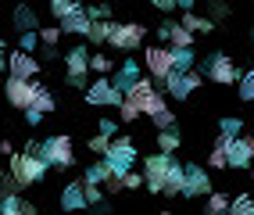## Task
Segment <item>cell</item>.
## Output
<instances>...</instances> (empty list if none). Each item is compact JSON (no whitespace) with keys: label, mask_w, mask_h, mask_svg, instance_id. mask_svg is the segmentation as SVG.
I'll use <instances>...</instances> for the list:
<instances>
[{"label":"cell","mask_w":254,"mask_h":215,"mask_svg":"<svg viewBox=\"0 0 254 215\" xmlns=\"http://www.w3.org/2000/svg\"><path fill=\"white\" fill-rule=\"evenodd\" d=\"M183 165L176 161V158H168V154H147L143 158V179H147V187H150V194H165V183H168V176L172 172H179Z\"/></svg>","instance_id":"6da1fadb"},{"label":"cell","mask_w":254,"mask_h":215,"mask_svg":"<svg viewBox=\"0 0 254 215\" xmlns=\"http://www.w3.org/2000/svg\"><path fill=\"white\" fill-rule=\"evenodd\" d=\"M36 158H43V161H47V169H50V165H58V169H68V165H75V151H72V140L64 137V133L50 137V140H43V143H40Z\"/></svg>","instance_id":"7a4b0ae2"},{"label":"cell","mask_w":254,"mask_h":215,"mask_svg":"<svg viewBox=\"0 0 254 215\" xmlns=\"http://www.w3.org/2000/svg\"><path fill=\"white\" fill-rule=\"evenodd\" d=\"M7 172L18 179L22 187H29V183H40V179L47 176V161L43 158H36V154H11V165H7Z\"/></svg>","instance_id":"3957f363"},{"label":"cell","mask_w":254,"mask_h":215,"mask_svg":"<svg viewBox=\"0 0 254 215\" xmlns=\"http://www.w3.org/2000/svg\"><path fill=\"white\" fill-rule=\"evenodd\" d=\"M104 161L111 165L115 176H126L132 169V161H136V147H132V140L129 137H115L111 147H108V154H104Z\"/></svg>","instance_id":"277c9868"},{"label":"cell","mask_w":254,"mask_h":215,"mask_svg":"<svg viewBox=\"0 0 254 215\" xmlns=\"http://www.w3.org/2000/svg\"><path fill=\"white\" fill-rule=\"evenodd\" d=\"M200 79H204V75L193 69V72H172L165 82H154V86L165 90V93H172V101H186V97H190V93L200 86Z\"/></svg>","instance_id":"5b68a950"},{"label":"cell","mask_w":254,"mask_h":215,"mask_svg":"<svg viewBox=\"0 0 254 215\" xmlns=\"http://www.w3.org/2000/svg\"><path fill=\"white\" fill-rule=\"evenodd\" d=\"M200 75H208L211 82H218V86H233V82H240V69H236L233 58H226V54H211Z\"/></svg>","instance_id":"8992f818"},{"label":"cell","mask_w":254,"mask_h":215,"mask_svg":"<svg viewBox=\"0 0 254 215\" xmlns=\"http://www.w3.org/2000/svg\"><path fill=\"white\" fill-rule=\"evenodd\" d=\"M4 93H7V104H11V108L29 111L32 101H36V93H40V82H25V79H11V75H7Z\"/></svg>","instance_id":"52a82bcc"},{"label":"cell","mask_w":254,"mask_h":215,"mask_svg":"<svg viewBox=\"0 0 254 215\" xmlns=\"http://www.w3.org/2000/svg\"><path fill=\"white\" fill-rule=\"evenodd\" d=\"M143 65L154 82H165L168 75H172V51L168 47H147L143 51Z\"/></svg>","instance_id":"ba28073f"},{"label":"cell","mask_w":254,"mask_h":215,"mask_svg":"<svg viewBox=\"0 0 254 215\" xmlns=\"http://www.w3.org/2000/svg\"><path fill=\"white\" fill-rule=\"evenodd\" d=\"M211 194V176L200 165H183V197H208Z\"/></svg>","instance_id":"9c48e42d"},{"label":"cell","mask_w":254,"mask_h":215,"mask_svg":"<svg viewBox=\"0 0 254 215\" xmlns=\"http://www.w3.org/2000/svg\"><path fill=\"white\" fill-rule=\"evenodd\" d=\"M122 101H126V97L111 86V79H97V82H90V90H86V104L90 108H118Z\"/></svg>","instance_id":"30bf717a"},{"label":"cell","mask_w":254,"mask_h":215,"mask_svg":"<svg viewBox=\"0 0 254 215\" xmlns=\"http://www.w3.org/2000/svg\"><path fill=\"white\" fill-rule=\"evenodd\" d=\"M143 32L147 29L140 22H126V25H115L111 29V40L108 43L115 47V51H136V47L143 43Z\"/></svg>","instance_id":"8fae6325"},{"label":"cell","mask_w":254,"mask_h":215,"mask_svg":"<svg viewBox=\"0 0 254 215\" xmlns=\"http://www.w3.org/2000/svg\"><path fill=\"white\" fill-rule=\"evenodd\" d=\"M254 161V137H240L226 147V169H251Z\"/></svg>","instance_id":"7c38bea8"},{"label":"cell","mask_w":254,"mask_h":215,"mask_svg":"<svg viewBox=\"0 0 254 215\" xmlns=\"http://www.w3.org/2000/svg\"><path fill=\"white\" fill-rule=\"evenodd\" d=\"M158 36L168 43V51H193V36H190L179 22H172V18L158 25Z\"/></svg>","instance_id":"4fadbf2b"},{"label":"cell","mask_w":254,"mask_h":215,"mask_svg":"<svg viewBox=\"0 0 254 215\" xmlns=\"http://www.w3.org/2000/svg\"><path fill=\"white\" fill-rule=\"evenodd\" d=\"M7 72H11V79L36 82V75H40V61L32 58V54H22V51H14V54L7 58Z\"/></svg>","instance_id":"5bb4252c"},{"label":"cell","mask_w":254,"mask_h":215,"mask_svg":"<svg viewBox=\"0 0 254 215\" xmlns=\"http://www.w3.org/2000/svg\"><path fill=\"white\" fill-rule=\"evenodd\" d=\"M158 97V86H154V79H140L136 86H132L129 93H126V104H132L140 115H147V108H150V101Z\"/></svg>","instance_id":"9a60e30c"},{"label":"cell","mask_w":254,"mask_h":215,"mask_svg":"<svg viewBox=\"0 0 254 215\" xmlns=\"http://www.w3.org/2000/svg\"><path fill=\"white\" fill-rule=\"evenodd\" d=\"M61 208H64V212L90 208V205H86V183H82V179H75V183H68V187L61 190Z\"/></svg>","instance_id":"2e32d148"},{"label":"cell","mask_w":254,"mask_h":215,"mask_svg":"<svg viewBox=\"0 0 254 215\" xmlns=\"http://www.w3.org/2000/svg\"><path fill=\"white\" fill-rule=\"evenodd\" d=\"M140 79H143V75H140V65H136V61H126V65H122V69H118V72H115V82H111V86H115L118 93H122V97H126V93H129L132 86H136V82H140Z\"/></svg>","instance_id":"e0dca14e"},{"label":"cell","mask_w":254,"mask_h":215,"mask_svg":"<svg viewBox=\"0 0 254 215\" xmlns=\"http://www.w3.org/2000/svg\"><path fill=\"white\" fill-rule=\"evenodd\" d=\"M64 65H68V79H86V72H90V51H86V47H72L68 58H64Z\"/></svg>","instance_id":"ac0fdd59"},{"label":"cell","mask_w":254,"mask_h":215,"mask_svg":"<svg viewBox=\"0 0 254 215\" xmlns=\"http://www.w3.org/2000/svg\"><path fill=\"white\" fill-rule=\"evenodd\" d=\"M14 29H18L22 36H29V32H40V18H36V11H32L29 4L14 7Z\"/></svg>","instance_id":"d6986e66"},{"label":"cell","mask_w":254,"mask_h":215,"mask_svg":"<svg viewBox=\"0 0 254 215\" xmlns=\"http://www.w3.org/2000/svg\"><path fill=\"white\" fill-rule=\"evenodd\" d=\"M179 25L186 29V32H190V36H193V32H200V36H208V32L215 29L208 18H204V14H197V11H183V18H179Z\"/></svg>","instance_id":"ffe728a7"},{"label":"cell","mask_w":254,"mask_h":215,"mask_svg":"<svg viewBox=\"0 0 254 215\" xmlns=\"http://www.w3.org/2000/svg\"><path fill=\"white\" fill-rule=\"evenodd\" d=\"M0 215H36V205L25 201L22 194L18 197H4V201H0Z\"/></svg>","instance_id":"44dd1931"},{"label":"cell","mask_w":254,"mask_h":215,"mask_svg":"<svg viewBox=\"0 0 254 215\" xmlns=\"http://www.w3.org/2000/svg\"><path fill=\"white\" fill-rule=\"evenodd\" d=\"M61 25V32H79V36H86L90 32V14H86V7H79L75 14H68L64 22H58Z\"/></svg>","instance_id":"7402d4cb"},{"label":"cell","mask_w":254,"mask_h":215,"mask_svg":"<svg viewBox=\"0 0 254 215\" xmlns=\"http://www.w3.org/2000/svg\"><path fill=\"white\" fill-rule=\"evenodd\" d=\"M54 108H58V101H54V93H50L47 86H40V93H36V101H32V108H29V111H36L40 119H47V115L54 111Z\"/></svg>","instance_id":"603a6c76"},{"label":"cell","mask_w":254,"mask_h":215,"mask_svg":"<svg viewBox=\"0 0 254 215\" xmlns=\"http://www.w3.org/2000/svg\"><path fill=\"white\" fill-rule=\"evenodd\" d=\"M115 172H111V165L108 161H97V165H90L86 169V179H82V183H90V187H100V183H108Z\"/></svg>","instance_id":"cb8c5ba5"},{"label":"cell","mask_w":254,"mask_h":215,"mask_svg":"<svg viewBox=\"0 0 254 215\" xmlns=\"http://www.w3.org/2000/svg\"><path fill=\"white\" fill-rule=\"evenodd\" d=\"M179 143H183L179 129H165V133H158V147H161V154H168V158L176 154V147H179Z\"/></svg>","instance_id":"d4e9b609"},{"label":"cell","mask_w":254,"mask_h":215,"mask_svg":"<svg viewBox=\"0 0 254 215\" xmlns=\"http://www.w3.org/2000/svg\"><path fill=\"white\" fill-rule=\"evenodd\" d=\"M111 29H115V22H90L86 40H90V43H108V40H111Z\"/></svg>","instance_id":"484cf974"},{"label":"cell","mask_w":254,"mask_h":215,"mask_svg":"<svg viewBox=\"0 0 254 215\" xmlns=\"http://www.w3.org/2000/svg\"><path fill=\"white\" fill-rule=\"evenodd\" d=\"M208 215H229V194H208V205H204Z\"/></svg>","instance_id":"4316f807"},{"label":"cell","mask_w":254,"mask_h":215,"mask_svg":"<svg viewBox=\"0 0 254 215\" xmlns=\"http://www.w3.org/2000/svg\"><path fill=\"white\" fill-rule=\"evenodd\" d=\"M229 215H254V201H251V194H236L233 201H229Z\"/></svg>","instance_id":"83f0119b"},{"label":"cell","mask_w":254,"mask_h":215,"mask_svg":"<svg viewBox=\"0 0 254 215\" xmlns=\"http://www.w3.org/2000/svg\"><path fill=\"white\" fill-rule=\"evenodd\" d=\"M240 133H244V122H240V119H222V122H218V137L240 140Z\"/></svg>","instance_id":"f1b7e54d"},{"label":"cell","mask_w":254,"mask_h":215,"mask_svg":"<svg viewBox=\"0 0 254 215\" xmlns=\"http://www.w3.org/2000/svg\"><path fill=\"white\" fill-rule=\"evenodd\" d=\"M18 190H22L18 179L11 172H0V201H4V197H18Z\"/></svg>","instance_id":"f546056e"},{"label":"cell","mask_w":254,"mask_h":215,"mask_svg":"<svg viewBox=\"0 0 254 215\" xmlns=\"http://www.w3.org/2000/svg\"><path fill=\"white\" fill-rule=\"evenodd\" d=\"M172 72H193V51H172Z\"/></svg>","instance_id":"4dcf8cb0"},{"label":"cell","mask_w":254,"mask_h":215,"mask_svg":"<svg viewBox=\"0 0 254 215\" xmlns=\"http://www.w3.org/2000/svg\"><path fill=\"white\" fill-rule=\"evenodd\" d=\"M82 4H75V0H54V4H50V11H54V18L58 22H64V18H68V14H75Z\"/></svg>","instance_id":"1f68e13d"},{"label":"cell","mask_w":254,"mask_h":215,"mask_svg":"<svg viewBox=\"0 0 254 215\" xmlns=\"http://www.w3.org/2000/svg\"><path fill=\"white\" fill-rule=\"evenodd\" d=\"M115 69V61L108 58V54H90V72H97V75H108Z\"/></svg>","instance_id":"d6a6232c"},{"label":"cell","mask_w":254,"mask_h":215,"mask_svg":"<svg viewBox=\"0 0 254 215\" xmlns=\"http://www.w3.org/2000/svg\"><path fill=\"white\" fill-rule=\"evenodd\" d=\"M150 119H154V126L161 129V133H165V129H176V115H172V108H161L158 115H150Z\"/></svg>","instance_id":"836d02e7"},{"label":"cell","mask_w":254,"mask_h":215,"mask_svg":"<svg viewBox=\"0 0 254 215\" xmlns=\"http://www.w3.org/2000/svg\"><path fill=\"white\" fill-rule=\"evenodd\" d=\"M240 101H254V69L240 72Z\"/></svg>","instance_id":"e575fe53"},{"label":"cell","mask_w":254,"mask_h":215,"mask_svg":"<svg viewBox=\"0 0 254 215\" xmlns=\"http://www.w3.org/2000/svg\"><path fill=\"white\" fill-rule=\"evenodd\" d=\"M40 47V32H29V36H18V51L22 54H32Z\"/></svg>","instance_id":"d590c367"},{"label":"cell","mask_w":254,"mask_h":215,"mask_svg":"<svg viewBox=\"0 0 254 215\" xmlns=\"http://www.w3.org/2000/svg\"><path fill=\"white\" fill-rule=\"evenodd\" d=\"M58 40H61V25H54V29H40V43H43V47H58Z\"/></svg>","instance_id":"8d00e7d4"},{"label":"cell","mask_w":254,"mask_h":215,"mask_svg":"<svg viewBox=\"0 0 254 215\" xmlns=\"http://www.w3.org/2000/svg\"><path fill=\"white\" fill-rule=\"evenodd\" d=\"M204 18L215 25L218 18H229V7H226V4H208V14H204Z\"/></svg>","instance_id":"74e56055"},{"label":"cell","mask_w":254,"mask_h":215,"mask_svg":"<svg viewBox=\"0 0 254 215\" xmlns=\"http://www.w3.org/2000/svg\"><path fill=\"white\" fill-rule=\"evenodd\" d=\"M118 119H122V122H136V119H140V111L132 108V104L122 101V104H118Z\"/></svg>","instance_id":"f35d334b"},{"label":"cell","mask_w":254,"mask_h":215,"mask_svg":"<svg viewBox=\"0 0 254 215\" xmlns=\"http://www.w3.org/2000/svg\"><path fill=\"white\" fill-rule=\"evenodd\" d=\"M208 165H211V169H226V151H222V147H211Z\"/></svg>","instance_id":"ab89813d"},{"label":"cell","mask_w":254,"mask_h":215,"mask_svg":"<svg viewBox=\"0 0 254 215\" xmlns=\"http://www.w3.org/2000/svg\"><path fill=\"white\" fill-rule=\"evenodd\" d=\"M108 147H111V140H108V137H100V133L90 140V151H93V154H108Z\"/></svg>","instance_id":"60d3db41"},{"label":"cell","mask_w":254,"mask_h":215,"mask_svg":"<svg viewBox=\"0 0 254 215\" xmlns=\"http://www.w3.org/2000/svg\"><path fill=\"white\" fill-rule=\"evenodd\" d=\"M140 183H143L140 172H126V176H122V190H136Z\"/></svg>","instance_id":"b9f144b4"},{"label":"cell","mask_w":254,"mask_h":215,"mask_svg":"<svg viewBox=\"0 0 254 215\" xmlns=\"http://www.w3.org/2000/svg\"><path fill=\"white\" fill-rule=\"evenodd\" d=\"M100 201H104V190H100V187H90V183H86V205H100Z\"/></svg>","instance_id":"7bdbcfd3"},{"label":"cell","mask_w":254,"mask_h":215,"mask_svg":"<svg viewBox=\"0 0 254 215\" xmlns=\"http://www.w3.org/2000/svg\"><path fill=\"white\" fill-rule=\"evenodd\" d=\"M118 190H122V176H111L108 183H104V194H111V197H115Z\"/></svg>","instance_id":"ee69618b"},{"label":"cell","mask_w":254,"mask_h":215,"mask_svg":"<svg viewBox=\"0 0 254 215\" xmlns=\"http://www.w3.org/2000/svg\"><path fill=\"white\" fill-rule=\"evenodd\" d=\"M154 7H158V11H165V14H172V11L179 7V0H154Z\"/></svg>","instance_id":"f6af8a7d"},{"label":"cell","mask_w":254,"mask_h":215,"mask_svg":"<svg viewBox=\"0 0 254 215\" xmlns=\"http://www.w3.org/2000/svg\"><path fill=\"white\" fill-rule=\"evenodd\" d=\"M100 137H108V140L115 137V122L111 119H100Z\"/></svg>","instance_id":"bcb514c9"},{"label":"cell","mask_w":254,"mask_h":215,"mask_svg":"<svg viewBox=\"0 0 254 215\" xmlns=\"http://www.w3.org/2000/svg\"><path fill=\"white\" fill-rule=\"evenodd\" d=\"M0 65H4V40H0Z\"/></svg>","instance_id":"7dc6e473"},{"label":"cell","mask_w":254,"mask_h":215,"mask_svg":"<svg viewBox=\"0 0 254 215\" xmlns=\"http://www.w3.org/2000/svg\"><path fill=\"white\" fill-rule=\"evenodd\" d=\"M251 179H254V165H251Z\"/></svg>","instance_id":"c3c4849f"},{"label":"cell","mask_w":254,"mask_h":215,"mask_svg":"<svg viewBox=\"0 0 254 215\" xmlns=\"http://www.w3.org/2000/svg\"><path fill=\"white\" fill-rule=\"evenodd\" d=\"M161 215H172V212H161Z\"/></svg>","instance_id":"681fc988"}]
</instances>
